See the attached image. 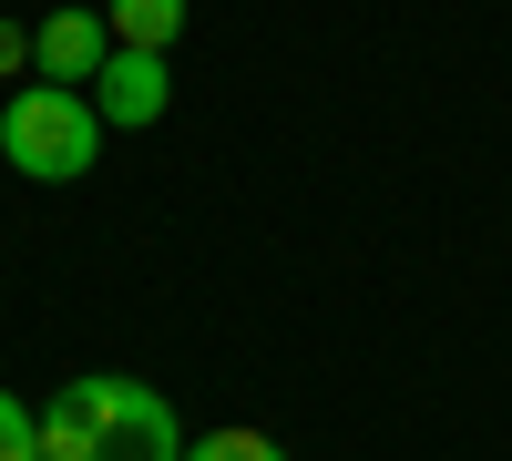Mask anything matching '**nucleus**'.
Wrapping results in <instances>:
<instances>
[{
	"instance_id": "f257e3e1",
	"label": "nucleus",
	"mask_w": 512,
	"mask_h": 461,
	"mask_svg": "<svg viewBox=\"0 0 512 461\" xmlns=\"http://www.w3.org/2000/svg\"><path fill=\"white\" fill-rule=\"evenodd\" d=\"M41 461H185V421L154 380L82 369L41 400Z\"/></svg>"
},
{
	"instance_id": "f03ea898",
	"label": "nucleus",
	"mask_w": 512,
	"mask_h": 461,
	"mask_svg": "<svg viewBox=\"0 0 512 461\" xmlns=\"http://www.w3.org/2000/svg\"><path fill=\"white\" fill-rule=\"evenodd\" d=\"M0 154H11V175H31V185L93 175V154H103L93 93H72V82H21L11 113H0Z\"/></svg>"
},
{
	"instance_id": "7ed1b4c3",
	"label": "nucleus",
	"mask_w": 512,
	"mask_h": 461,
	"mask_svg": "<svg viewBox=\"0 0 512 461\" xmlns=\"http://www.w3.org/2000/svg\"><path fill=\"white\" fill-rule=\"evenodd\" d=\"M164 103H175V72H164V52H103V72H93V113L103 123H123V134H144V123H164Z\"/></svg>"
},
{
	"instance_id": "20e7f679",
	"label": "nucleus",
	"mask_w": 512,
	"mask_h": 461,
	"mask_svg": "<svg viewBox=\"0 0 512 461\" xmlns=\"http://www.w3.org/2000/svg\"><path fill=\"white\" fill-rule=\"evenodd\" d=\"M103 52H113V21H103V11H82V0L31 31V72H41V82H72V93H93Z\"/></svg>"
},
{
	"instance_id": "39448f33",
	"label": "nucleus",
	"mask_w": 512,
	"mask_h": 461,
	"mask_svg": "<svg viewBox=\"0 0 512 461\" xmlns=\"http://www.w3.org/2000/svg\"><path fill=\"white\" fill-rule=\"evenodd\" d=\"M103 21H113L123 52H164L185 31V0H103Z\"/></svg>"
},
{
	"instance_id": "423d86ee",
	"label": "nucleus",
	"mask_w": 512,
	"mask_h": 461,
	"mask_svg": "<svg viewBox=\"0 0 512 461\" xmlns=\"http://www.w3.org/2000/svg\"><path fill=\"white\" fill-rule=\"evenodd\" d=\"M185 461H287V451H277L267 431H236V421H226V431H205V441H185Z\"/></svg>"
},
{
	"instance_id": "0eeeda50",
	"label": "nucleus",
	"mask_w": 512,
	"mask_h": 461,
	"mask_svg": "<svg viewBox=\"0 0 512 461\" xmlns=\"http://www.w3.org/2000/svg\"><path fill=\"white\" fill-rule=\"evenodd\" d=\"M0 461H41V410H21L0 390Z\"/></svg>"
},
{
	"instance_id": "6e6552de",
	"label": "nucleus",
	"mask_w": 512,
	"mask_h": 461,
	"mask_svg": "<svg viewBox=\"0 0 512 461\" xmlns=\"http://www.w3.org/2000/svg\"><path fill=\"white\" fill-rule=\"evenodd\" d=\"M31 72V41H21V21H0V82H21Z\"/></svg>"
}]
</instances>
